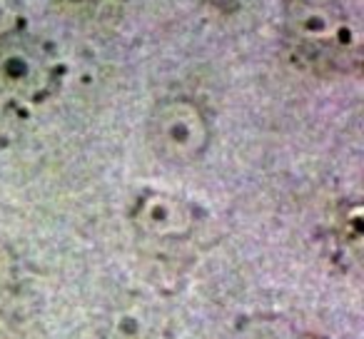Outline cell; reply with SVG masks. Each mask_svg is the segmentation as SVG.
Masks as SVG:
<instances>
[{
	"instance_id": "6da1fadb",
	"label": "cell",
	"mask_w": 364,
	"mask_h": 339,
	"mask_svg": "<svg viewBox=\"0 0 364 339\" xmlns=\"http://www.w3.org/2000/svg\"><path fill=\"white\" fill-rule=\"evenodd\" d=\"M284 28L294 55L312 70L359 65V31L342 0H284Z\"/></svg>"
},
{
	"instance_id": "7a4b0ae2",
	"label": "cell",
	"mask_w": 364,
	"mask_h": 339,
	"mask_svg": "<svg viewBox=\"0 0 364 339\" xmlns=\"http://www.w3.org/2000/svg\"><path fill=\"white\" fill-rule=\"evenodd\" d=\"M150 145L172 165H190L210 145V122L190 97H167L152 110L147 125Z\"/></svg>"
},
{
	"instance_id": "3957f363",
	"label": "cell",
	"mask_w": 364,
	"mask_h": 339,
	"mask_svg": "<svg viewBox=\"0 0 364 339\" xmlns=\"http://www.w3.org/2000/svg\"><path fill=\"white\" fill-rule=\"evenodd\" d=\"M60 80L58 58L46 43L11 36L0 41V92L13 100L36 102L48 97Z\"/></svg>"
},
{
	"instance_id": "277c9868",
	"label": "cell",
	"mask_w": 364,
	"mask_h": 339,
	"mask_svg": "<svg viewBox=\"0 0 364 339\" xmlns=\"http://www.w3.org/2000/svg\"><path fill=\"white\" fill-rule=\"evenodd\" d=\"M130 220L142 235L155 240H180L198 225V210L188 200L160 190H145L130 208Z\"/></svg>"
},
{
	"instance_id": "5b68a950",
	"label": "cell",
	"mask_w": 364,
	"mask_h": 339,
	"mask_svg": "<svg viewBox=\"0 0 364 339\" xmlns=\"http://www.w3.org/2000/svg\"><path fill=\"white\" fill-rule=\"evenodd\" d=\"M230 339H297V329L282 314H250L235 324Z\"/></svg>"
},
{
	"instance_id": "8992f818",
	"label": "cell",
	"mask_w": 364,
	"mask_h": 339,
	"mask_svg": "<svg viewBox=\"0 0 364 339\" xmlns=\"http://www.w3.org/2000/svg\"><path fill=\"white\" fill-rule=\"evenodd\" d=\"M110 339H147V329H142V319L132 312H122L112 324Z\"/></svg>"
},
{
	"instance_id": "52a82bcc",
	"label": "cell",
	"mask_w": 364,
	"mask_h": 339,
	"mask_svg": "<svg viewBox=\"0 0 364 339\" xmlns=\"http://www.w3.org/2000/svg\"><path fill=\"white\" fill-rule=\"evenodd\" d=\"M23 23L18 0H0V41L16 36Z\"/></svg>"
},
{
	"instance_id": "ba28073f",
	"label": "cell",
	"mask_w": 364,
	"mask_h": 339,
	"mask_svg": "<svg viewBox=\"0 0 364 339\" xmlns=\"http://www.w3.org/2000/svg\"><path fill=\"white\" fill-rule=\"evenodd\" d=\"M13 279H16V254L6 244V240H0V294L11 289Z\"/></svg>"
},
{
	"instance_id": "9c48e42d",
	"label": "cell",
	"mask_w": 364,
	"mask_h": 339,
	"mask_svg": "<svg viewBox=\"0 0 364 339\" xmlns=\"http://www.w3.org/2000/svg\"><path fill=\"white\" fill-rule=\"evenodd\" d=\"M210 6L220 8V11H232V8L240 6V0H208Z\"/></svg>"
}]
</instances>
